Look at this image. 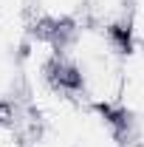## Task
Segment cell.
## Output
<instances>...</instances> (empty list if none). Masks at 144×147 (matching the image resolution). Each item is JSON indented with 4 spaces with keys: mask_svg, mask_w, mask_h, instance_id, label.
<instances>
[{
    "mask_svg": "<svg viewBox=\"0 0 144 147\" xmlns=\"http://www.w3.org/2000/svg\"><path fill=\"white\" fill-rule=\"evenodd\" d=\"M57 31V82L85 105L122 113L124 68L130 34L99 23H54Z\"/></svg>",
    "mask_w": 144,
    "mask_h": 147,
    "instance_id": "cell-1",
    "label": "cell"
},
{
    "mask_svg": "<svg viewBox=\"0 0 144 147\" xmlns=\"http://www.w3.org/2000/svg\"><path fill=\"white\" fill-rule=\"evenodd\" d=\"M28 147H59V144H57V142L51 139V136H45L42 130H37L34 136L28 139Z\"/></svg>",
    "mask_w": 144,
    "mask_h": 147,
    "instance_id": "cell-2",
    "label": "cell"
}]
</instances>
